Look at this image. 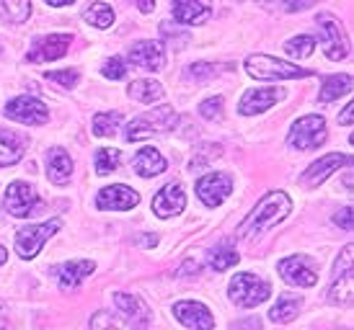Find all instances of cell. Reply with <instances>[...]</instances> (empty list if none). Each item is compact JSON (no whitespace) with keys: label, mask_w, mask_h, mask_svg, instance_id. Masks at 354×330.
Wrapping results in <instances>:
<instances>
[{"label":"cell","mask_w":354,"mask_h":330,"mask_svg":"<svg viewBox=\"0 0 354 330\" xmlns=\"http://www.w3.org/2000/svg\"><path fill=\"white\" fill-rule=\"evenodd\" d=\"M292 209V202H290V196L285 191H272V194H266L259 204L251 209L243 224H241V230H238V237H243V240H251L256 235L266 233L269 227H274L277 222H282L287 214Z\"/></svg>","instance_id":"cell-1"},{"label":"cell","mask_w":354,"mask_h":330,"mask_svg":"<svg viewBox=\"0 0 354 330\" xmlns=\"http://www.w3.org/2000/svg\"><path fill=\"white\" fill-rule=\"evenodd\" d=\"M176 122H178V117H176V111H174V106L160 104V106L148 111V114L132 119L127 124V129H124V139H127V142L153 139V137H158V135L171 132V129L176 126Z\"/></svg>","instance_id":"cell-2"},{"label":"cell","mask_w":354,"mask_h":330,"mask_svg":"<svg viewBox=\"0 0 354 330\" xmlns=\"http://www.w3.org/2000/svg\"><path fill=\"white\" fill-rule=\"evenodd\" d=\"M246 72L254 80H297L313 75L310 70H303L292 62H282L269 55H251L246 59Z\"/></svg>","instance_id":"cell-3"},{"label":"cell","mask_w":354,"mask_h":330,"mask_svg":"<svg viewBox=\"0 0 354 330\" xmlns=\"http://www.w3.org/2000/svg\"><path fill=\"white\" fill-rule=\"evenodd\" d=\"M269 294H272L269 282L259 279L254 273H238V276H233L230 279V289H227L230 302L238 304V307H246V310L259 307L261 302L269 300Z\"/></svg>","instance_id":"cell-4"},{"label":"cell","mask_w":354,"mask_h":330,"mask_svg":"<svg viewBox=\"0 0 354 330\" xmlns=\"http://www.w3.org/2000/svg\"><path fill=\"white\" fill-rule=\"evenodd\" d=\"M59 227H62L59 220H47V222H41V224L21 227L19 233H16V253H19L21 258H26V261H29V258H37L41 251V245L47 243Z\"/></svg>","instance_id":"cell-5"},{"label":"cell","mask_w":354,"mask_h":330,"mask_svg":"<svg viewBox=\"0 0 354 330\" xmlns=\"http://www.w3.org/2000/svg\"><path fill=\"white\" fill-rule=\"evenodd\" d=\"M326 122L324 117H303L297 119L290 135H287V145L295 150H315L326 142Z\"/></svg>","instance_id":"cell-6"},{"label":"cell","mask_w":354,"mask_h":330,"mask_svg":"<svg viewBox=\"0 0 354 330\" xmlns=\"http://www.w3.org/2000/svg\"><path fill=\"white\" fill-rule=\"evenodd\" d=\"M352 258H354V248L346 245L339 261H336V269L331 273V291H328V300L334 304H346L354 294V269H352Z\"/></svg>","instance_id":"cell-7"},{"label":"cell","mask_w":354,"mask_h":330,"mask_svg":"<svg viewBox=\"0 0 354 330\" xmlns=\"http://www.w3.org/2000/svg\"><path fill=\"white\" fill-rule=\"evenodd\" d=\"M39 209V194L26 181H13L6 188V212L10 217H29Z\"/></svg>","instance_id":"cell-8"},{"label":"cell","mask_w":354,"mask_h":330,"mask_svg":"<svg viewBox=\"0 0 354 330\" xmlns=\"http://www.w3.org/2000/svg\"><path fill=\"white\" fill-rule=\"evenodd\" d=\"M279 276L285 279L290 287H315L318 282V271H315V263L308 255H290L285 261H279Z\"/></svg>","instance_id":"cell-9"},{"label":"cell","mask_w":354,"mask_h":330,"mask_svg":"<svg viewBox=\"0 0 354 330\" xmlns=\"http://www.w3.org/2000/svg\"><path fill=\"white\" fill-rule=\"evenodd\" d=\"M6 117L13 119V122H21V124H47L50 119V108L47 104H41L39 98L34 96H19L13 98L8 106H6Z\"/></svg>","instance_id":"cell-10"},{"label":"cell","mask_w":354,"mask_h":330,"mask_svg":"<svg viewBox=\"0 0 354 330\" xmlns=\"http://www.w3.org/2000/svg\"><path fill=\"white\" fill-rule=\"evenodd\" d=\"M315 26L321 31V44H324V52L328 59H339L346 57V41H344V31L339 26V21L331 16V13H321L315 19Z\"/></svg>","instance_id":"cell-11"},{"label":"cell","mask_w":354,"mask_h":330,"mask_svg":"<svg viewBox=\"0 0 354 330\" xmlns=\"http://www.w3.org/2000/svg\"><path fill=\"white\" fill-rule=\"evenodd\" d=\"M70 44H73V37L68 34H50V37H37L31 41V49L26 59L29 62H52V59H59L68 55Z\"/></svg>","instance_id":"cell-12"},{"label":"cell","mask_w":354,"mask_h":330,"mask_svg":"<svg viewBox=\"0 0 354 330\" xmlns=\"http://www.w3.org/2000/svg\"><path fill=\"white\" fill-rule=\"evenodd\" d=\"M233 191V178L227 173H207L197 181V196L205 206H220Z\"/></svg>","instance_id":"cell-13"},{"label":"cell","mask_w":354,"mask_h":330,"mask_svg":"<svg viewBox=\"0 0 354 330\" xmlns=\"http://www.w3.org/2000/svg\"><path fill=\"white\" fill-rule=\"evenodd\" d=\"M285 98V90L282 88H251L243 93L241 104H238V111L243 117H256V114H264L266 108H272L274 104H279Z\"/></svg>","instance_id":"cell-14"},{"label":"cell","mask_w":354,"mask_h":330,"mask_svg":"<svg viewBox=\"0 0 354 330\" xmlns=\"http://www.w3.org/2000/svg\"><path fill=\"white\" fill-rule=\"evenodd\" d=\"M184 206H187V194H184V188L174 181V184H166L156 196H153V212L156 217L160 220H171V217H176V214L184 212Z\"/></svg>","instance_id":"cell-15"},{"label":"cell","mask_w":354,"mask_h":330,"mask_svg":"<svg viewBox=\"0 0 354 330\" xmlns=\"http://www.w3.org/2000/svg\"><path fill=\"white\" fill-rule=\"evenodd\" d=\"M140 204L138 191H132L129 186L117 184V186H106L101 188L99 196H96V206L99 209H117V212H127V209H135Z\"/></svg>","instance_id":"cell-16"},{"label":"cell","mask_w":354,"mask_h":330,"mask_svg":"<svg viewBox=\"0 0 354 330\" xmlns=\"http://www.w3.org/2000/svg\"><path fill=\"white\" fill-rule=\"evenodd\" d=\"M174 315H176V320L181 322L184 328H192V330L215 328V318H212V312L207 310L202 302H176Z\"/></svg>","instance_id":"cell-17"},{"label":"cell","mask_w":354,"mask_h":330,"mask_svg":"<svg viewBox=\"0 0 354 330\" xmlns=\"http://www.w3.org/2000/svg\"><path fill=\"white\" fill-rule=\"evenodd\" d=\"M114 304H117L119 315L127 320V325H132V328H148L150 325V310L145 307V302L140 300V297L117 291L114 294Z\"/></svg>","instance_id":"cell-18"},{"label":"cell","mask_w":354,"mask_h":330,"mask_svg":"<svg viewBox=\"0 0 354 330\" xmlns=\"http://www.w3.org/2000/svg\"><path fill=\"white\" fill-rule=\"evenodd\" d=\"M349 163H352L349 155H339V153L326 155V157H321V160H315V163L308 165V171L300 175V181H303L305 186H321L328 175L336 173L342 165H349Z\"/></svg>","instance_id":"cell-19"},{"label":"cell","mask_w":354,"mask_h":330,"mask_svg":"<svg viewBox=\"0 0 354 330\" xmlns=\"http://www.w3.org/2000/svg\"><path fill=\"white\" fill-rule=\"evenodd\" d=\"M212 13V6L209 0H174V16H176V23H187V26H194V23H205Z\"/></svg>","instance_id":"cell-20"},{"label":"cell","mask_w":354,"mask_h":330,"mask_svg":"<svg viewBox=\"0 0 354 330\" xmlns=\"http://www.w3.org/2000/svg\"><path fill=\"white\" fill-rule=\"evenodd\" d=\"M129 59L138 68L156 72V70L163 68V47L158 41H138V44L129 47Z\"/></svg>","instance_id":"cell-21"},{"label":"cell","mask_w":354,"mask_h":330,"mask_svg":"<svg viewBox=\"0 0 354 330\" xmlns=\"http://www.w3.org/2000/svg\"><path fill=\"white\" fill-rule=\"evenodd\" d=\"M47 175L52 184L68 186L73 178V160L62 147H52L47 150Z\"/></svg>","instance_id":"cell-22"},{"label":"cell","mask_w":354,"mask_h":330,"mask_svg":"<svg viewBox=\"0 0 354 330\" xmlns=\"http://www.w3.org/2000/svg\"><path fill=\"white\" fill-rule=\"evenodd\" d=\"M93 263L91 261H70V263H62L57 266V282H59V289H78L80 282L93 273Z\"/></svg>","instance_id":"cell-23"},{"label":"cell","mask_w":354,"mask_h":330,"mask_svg":"<svg viewBox=\"0 0 354 330\" xmlns=\"http://www.w3.org/2000/svg\"><path fill=\"white\" fill-rule=\"evenodd\" d=\"M135 173L142 178H153L166 171V157L158 153L156 147H142L138 155H135Z\"/></svg>","instance_id":"cell-24"},{"label":"cell","mask_w":354,"mask_h":330,"mask_svg":"<svg viewBox=\"0 0 354 330\" xmlns=\"http://www.w3.org/2000/svg\"><path fill=\"white\" fill-rule=\"evenodd\" d=\"M24 157V139L16 132H8L0 126V168L16 165Z\"/></svg>","instance_id":"cell-25"},{"label":"cell","mask_w":354,"mask_h":330,"mask_svg":"<svg viewBox=\"0 0 354 330\" xmlns=\"http://www.w3.org/2000/svg\"><path fill=\"white\" fill-rule=\"evenodd\" d=\"M300 307H303V300L297 294H279V300L272 307L269 318H272V322H290L300 315Z\"/></svg>","instance_id":"cell-26"},{"label":"cell","mask_w":354,"mask_h":330,"mask_svg":"<svg viewBox=\"0 0 354 330\" xmlns=\"http://www.w3.org/2000/svg\"><path fill=\"white\" fill-rule=\"evenodd\" d=\"M238 258H241V255H238V251L233 245L220 243L207 253V266H209L212 271H225V269H233V266H236Z\"/></svg>","instance_id":"cell-27"},{"label":"cell","mask_w":354,"mask_h":330,"mask_svg":"<svg viewBox=\"0 0 354 330\" xmlns=\"http://www.w3.org/2000/svg\"><path fill=\"white\" fill-rule=\"evenodd\" d=\"M163 86L158 83V80H135L132 86H129V96L135 98L138 104H158L160 98H163Z\"/></svg>","instance_id":"cell-28"},{"label":"cell","mask_w":354,"mask_h":330,"mask_svg":"<svg viewBox=\"0 0 354 330\" xmlns=\"http://www.w3.org/2000/svg\"><path fill=\"white\" fill-rule=\"evenodd\" d=\"M352 90V78L349 75H331L321 83V104H331L336 98H342L344 93Z\"/></svg>","instance_id":"cell-29"},{"label":"cell","mask_w":354,"mask_h":330,"mask_svg":"<svg viewBox=\"0 0 354 330\" xmlns=\"http://www.w3.org/2000/svg\"><path fill=\"white\" fill-rule=\"evenodd\" d=\"M83 21L96 29H109L114 23V10L109 3H91L88 8L83 10Z\"/></svg>","instance_id":"cell-30"},{"label":"cell","mask_w":354,"mask_h":330,"mask_svg":"<svg viewBox=\"0 0 354 330\" xmlns=\"http://www.w3.org/2000/svg\"><path fill=\"white\" fill-rule=\"evenodd\" d=\"M0 8L13 23H24L31 16V0H0Z\"/></svg>","instance_id":"cell-31"},{"label":"cell","mask_w":354,"mask_h":330,"mask_svg":"<svg viewBox=\"0 0 354 330\" xmlns=\"http://www.w3.org/2000/svg\"><path fill=\"white\" fill-rule=\"evenodd\" d=\"M313 49H315V39L313 37H308V34H303V37H292L290 41H285V52L290 55V57H297V59L310 57Z\"/></svg>","instance_id":"cell-32"},{"label":"cell","mask_w":354,"mask_h":330,"mask_svg":"<svg viewBox=\"0 0 354 330\" xmlns=\"http://www.w3.org/2000/svg\"><path fill=\"white\" fill-rule=\"evenodd\" d=\"M119 160H122L119 150H114V147H101L99 153H96V173L99 175L114 173L119 168Z\"/></svg>","instance_id":"cell-33"},{"label":"cell","mask_w":354,"mask_h":330,"mask_svg":"<svg viewBox=\"0 0 354 330\" xmlns=\"http://www.w3.org/2000/svg\"><path fill=\"white\" fill-rule=\"evenodd\" d=\"M119 122H122V117H119L117 111H114V114H96V117H93V124H91V132L96 137H111L117 132Z\"/></svg>","instance_id":"cell-34"},{"label":"cell","mask_w":354,"mask_h":330,"mask_svg":"<svg viewBox=\"0 0 354 330\" xmlns=\"http://www.w3.org/2000/svg\"><path fill=\"white\" fill-rule=\"evenodd\" d=\"M223 70H227V65H207V62H197V65H192V68L187 70V75L189 78H194L197 83H207L209 78L220 75Z\"/></svg>","instance_id":"cell-35"},{"label":"cell","mask_w":354,"mask_h":330,"mask_svg":"<svg viewBox=\"0 0 354 330\" xmlns=\"http://www.w3.org/2000/svg\"><path fill=\"white\" fill-rule=\"evenodd\" d=\"M199 114L205 119H209V122L220 119L223 117V98L212 96V98H207V101H202V104H199Z\"/></svg>","instance_id":"cell-36"},{"label":"cell","mask_w":354,"mask_h":330,"mask_svg":"<svg viewBox=\"0 0 354 330\" xmlns=\"http://www.w3.org/2000/svg\"><path fill=\"white\" fill-rule=\"evenodd\" d=\"M127 75V62L122 57H114V59H109L106 65H104V78L109 80H122Z\"/></svg>","instance_id":"cell-37"},{"label":"cell","mask_w":354,"mask_h":330,"mask_svg":"<svg viewBox=\"0 0 354 330\" xmlns=\"http://www.w3.org/2000/svg\"><path fill=\"white\" fill-rule=\"evenodd\" d=\"M78 72L75 70H59V72H47V80H52V83H59L62 88H73L75 83H78Z\"/></svg>","instance_id":"cell-38"},{"label":"cell","mask_w":354,"mask_h":330,"mask_svg":"<svg viewBox=\"0 0 354 330\" xmlns=\"http://www.w3.org/2000/svg\"><path fill=\"white\" fill-rule=\"evenodd\" d=\"M318 0H279V6L285 10H290V13H297V10H308L313 8Z\"/></svg>","instance_id":"cell-39"},{"label":"cell","mask_w":354,"mask_h":330,"mask_svg":"<svg viewBox=\"0 0 354 330\" xmlns=\"http://www.w3.org/2000/svg\"><path fill=\"white\" fill-rule=\"evenodd\" d=\"M334 224H339L342 230H352V206H344L342 212H336Z\"/></svg>","instance_id":"cell-40"},{"label":"cell","mask_w":354,"mask_h":330,"mask_svg":"<svg viewBox=\"0 0 354 330\" xmlns=\"http://www.w3.org/2000/svg\"><path fill=\"white\" fill-rule=\"evenodd\" d=\"M199 271V266L194 261H187L181 269H178V276H192V273H197Z\"/></svg>","instance_id":"cell-41"},{"label":"cell","mask_w":354,"mask_h":330,"mask_svg":"<svg viewBox=\"0 0 354 330\" xmlns=\"http://www.w3.org/2000/svg\"><path fill=\"white\" fill-rule=\"evenodd\" d=\"M352 114H354V104H346L344 114H339V122L349 126V124H352Z\"/></svg>","instance_id":"cell-42"},{"label":"cell","mask_w":354,"mask_h":330,"mask_svg":"<svg viewBox=\"0 0 354 330\" xmlns=\"http://www.w3.org/2000/svg\"><path fill=\"white\" fill-rule=\"evenodd\" d=\"M138 243L145 245V248H156V245H158V237H156V235H140Z\"/></svg>","instance_id":"cell-43"},{"label":"cell","mask_w":354,"mask_h":330,"mask_svg":"<svg viewBox=\"0 0 354 330\" xmlns=\"http://www.w3.org/2000/svg\"><path fill=\"white\" fill-rule=\"evenodd\" d=\"M138 8L142 10V13H150V10L156 8V0H138Z\"/></svg>","instance_id":"cell-44"},{"label":"cell","mask_w":354,"mask_h":330,"mask_svg":"<svg viewBox=\"0 0 354 330\" xmlns=\"http://www.w3.org/2000/svg\"><path fill=\"white\" fill-rule=\"evenodd\" d=\"M8 325V312H6V304L0 302V328H6Z\"/></svg>","instance_id":"cell-45"},{"label":"cell","mask_w":354,"mask_h":330,"mask_svg":"<svg viewBox=\"0 0 354 330\" xmlns=\"http://www.w3.org/2000/svg\"><path fill=\"white\" fill-rule=\"evenodd\" d=\"M70 3H75V0H47V6H52V8H62V6H70Z\"/></svg>","instance_id":"cell-46"},{"label":"cell","mask_w":354,"mask_h":330,"mask_svg":"<svg viewBox=\"0 0 354 330\" xmlns=\"http://www.w3.org/2000/svg\"><path fill=\"white\" fill-rule=\"evenodd\" d=\"M8 261V251H6V248H3V245H0V266H3V263Z\"/></svg>","instance_id":"cell-47"}]
</instances>
